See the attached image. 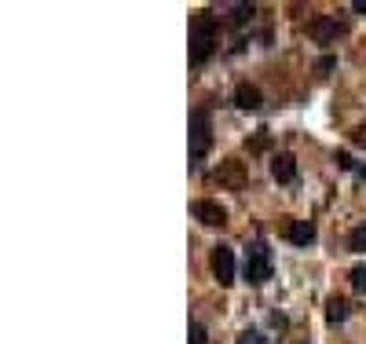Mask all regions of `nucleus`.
Segmentation results:
<instances>
[{
	"instance_id": "1",
	"label": "nucleus",
	"mask_w": 366,
	"mask_h": 344,
	"mask_svg": "<svg viewBox=\"0 0 366 344\" xmlns=\"http://www.w3.org/2000/svg\"><path fill=\"white\" fill-rule=\"evenodd\" d=\"M216 41H220V22H216V15L198 11L195 22H190V62H195V67L209 62V55L216 52Z\"/></svg>"
},
{
	"instance_id": "2",
	"label": "nucleus",
	"mask_w": 366,
	"mask_h": 344,
	"mask_svg": "<svg viewBox=\"0 0 366 344\" xmlns=\"http://www.w3.org/2000/svg\"><path fill=\"white\" fill-rule=\"evenodd\" d=\"M213 146V121H209V106H198L190 113V165L198 169V161L205 151Z\"/></svg>"
},
{
	"instance_id": "3",
	"label": "nucleus",
	"mask_w": 366,
	"mask_h": 344,
	"mask_svg": "<svg viewBox=\"0 0 366 344\" xmlns=\"http://www.w3.org/2000/svg\"><path fill=\"white\" fill-rule=\"evenodd\" d=\"M272 249H267L264 242H253L249 249H246V264H242V275H246V282L249 286H264L267 278H272Z\"/></svg>"
},
{
	"instance_id": "4",
	"label": "nucleus",
	"mask_w": 366,
	"mask_h": 344,
	"mask_svg": "<svg viewBox=\"0 0 366 344\" xmlns=\"http://www.w3.org/2000/svg\"><path fill=\"white\" fill-rule=\"evenodd\" d=\"M209 268H213V275H216V282H220V286H234L238 264H234V249H231V245H213Z\"/></svg>"
},
{
	"instance_id": "5",
	"label": "nucleus",
	"mask_w": 366,
	"mask_h": 344,
	"mask_svg": "<svg viewBox=\"0 0 366 344\" xmlns=\"http://www.w3.org/2000/svg\"><path fill=\"white\" fill-rule=\"evenodd\" d=\"M190 212H195V220L205 223V227H224L227 223V209L220 202H209V198H198L195 205H190Z\"/></svg>"
},
{
	"instance_id": "6",
	"label": "nucleus",
	"mask_w": 366,
	"mask_h": 344,
	"mask_svg": "<svg viewBox=\"0 0 366 344\" xmlns=\"http://www.w3.org/2000/svg\"><path fill=\"white\" fill-rule=\"evenodd\" d=\"M308 34H311V41L330 44L333 37H337V19H333V15H315V19L308 22Z\"/></svg>"
},
{
	"instance_id": "7",
	"label": "nucleus",
	"mask_w": 366,
	"mask_h": 344,
	"mask_svg": "<svg viewBox=\"0 0 366 344\" xmlns=\"http://www.w3.org/2000/svg\"><path fill=\"white\" fill-rule=\"evenodd\" d=\"M234 106H238V110H246V113L260 110V106H264L260 88H257V85H238V88H234Z\"/></svg>"
},
{
	"instance_id": "8",
	"label": "nucleus",
	"mask_w": 366,
	"mask_h": 344,
	"mask_svg": "<svg viewBox=\"0 0 366 344\" xmlns=\"http://www.w3.org/2000/svg\"><path fill=\"white\" fill-rule=\"evenodd\" d=\"M286 238L293 245H311L315 242V223L311 220H290L286 223Z\"/></svg>"
},
{
	"instance_id": "9",
	"label": "nucleus",
	"mask_w": 366,
	"mask_h": 344,
	"mask_svg": "<svg viewBox=\"0 0 366 344\" xmlns=\"http://www.w3.org/2000/svg\"><path fill=\"white\" fill-rule=\"evenodd\" d=\"M216 179H220V184H227V187H246V172H242V161H224V165H220L216 169Z\"/></svg>"
},
{
	"instance_id": "10",
	"label": "nucleus",
	"mask_w": 366,
	"mask_h": 344,
	"mask_svg": "<svg viewBox=\"0 0 366 344\" xmlns=\"http://www.w3.org/2000/svg\"><path fill=\"white\" fill-rule=\"evenodd\" d=\"M272 176L279 179V184H293V179H297V161H293V154H275L272 158Z\"/></svg>"
},
{
	"instance_id": "11",
	"label": "nucleus",
	"mask_w": 366,
	"mask_h": 344,
	"mask_svg": "<svg viewBox=\"0 0 366 344\" xmlns=\"http://www.w3.org/2000/svg\"><path fill=\"white\" fill-rule=\"evenodd\" d=\"M344 319H348V304H344L341 297H330V301H326V322L337 326V322H344Z\"/></svg>"
},
{
	"instance_id": "12",
	"label": "nucleus",
	"mask_w": 366,
	"mask_h": 344,
	"mask_svg": "<svg viewBox=\"0 0 366 344\" xmlns=\"http://www.w3.org/2000/svg\"><path fill=\"white\" fill-rule=\"evenodd\" d=\"M348 249L352 253H366V223H359L352 235H348Z\"/></svg>"
},
{
	"instance_id": "13",
	"label": "nucleus",
	"mask_w": 366,
	"mask_h": 344,
	"mask_svg": "<svg viewBox=\"0 0 366 344\" xmlns=\"http://www.w3.org/2000/svg\"><path fill=\"white\" fill-rule=\"evenodd\" d=\"M348 278H352V289L356 293H366V264L352 268V275H348Z\"/></svg>"
},
{
	"instance_id": "14",
	"label": "nucleus",
	"mask_w": 366,
	"mask_h": 344,
	"mask_svg": "<svg viewBox=\"0 0 366 344\" xmlns=\"http://www.w3.org/2000/svg\"><path fill=\"white\" fill-rule=\"evenodd\" d=\"M231 11H234V15H231L234 22H246V19H253V15H257V8H253V4H234Z\"/></svg>"
},
{
	"instance_id": "15",
	"label": "nucleus",
	"mask_w": 366,
	"mask_h": 344,
	"mask_svg": "<svg viewBox=\"0 0 366 344\" xmlns=\"http://www.w3.org/2000/svg\"><path fill=\"white\" fill-rule=\"evenodd\" d=\"M190 344H209V333H205V326L202 322H190Z\"/></svg>"
},
{
	"instance_id": "16",
	"label": "nucleus",
	"mask_w": 366,
	"mask_h": 344,
	"mask_svg": "<svg viewBox=\"0 0 366 344\" xmlns=\"http://www.w3.org/2000/svg\"><path fill=\"white\" fill-rule=\"evenodd\" d=\"M238 344H267V337L257 333V330H246L242 337H238Z\"/></svg>"
},
{
	"instance_id": "17",
	"label": "nucleus",
	"mask_w": 366,
	"mask_h": 344,
	"mask_svg": "<svg viewBox=\"0 0 366 344\" xmlns=\"http://www.w3.org/2000/svg\"><path fill=\"white\" fill-rule=\"evenodd\" d=\"M333 161H337L341 169H348V172H356V169H359L356 161H352V154H344V151H337V158H333Z\"/></svg>"
},
{
	"instance_id": "18",
	"label": "nucleus",
	"mask_w": 366,
	"mask_h": 344,
	"mask_svg": "<svg viewBox=\"0 0 366 344\" xmlns=\"http://www.w3.org/2000/svg\"><path fill=\"white\" fill-rule=\"evenodd\" d=\"M333 67H337V59H333V55H326V59H319V62H315V70H319V74H330Z\"/></svg>"
},
{
	"instance_id": "19",
	"label": "nucleus",
	"mask_w": 366,
	"mask_h": 344,
	"mask_svg": "<svg viewBox=\"0 0 366 344\" xmlns=\"http://www.w3.org/2000/svg\"><path fill=\"white\" fill-rule=\"evenodd\" d=\"M352 143H356V146H366V125H359L356 132H352Z\"/></svg>"
},
{
	"instance_id": "20",
	"label": "nucleus",
	"mask_w": 366,
	"mask_h": 344,
	"mask_svg": "<svg viewBox=\"0 0 366 344\" xmlns=\"http://www.w3.org/2000/svg\"><path fill=\"white\" fill-rule=\"evenodd\" d=\"M356 11H366V0H356V4H352Z\"/></svg>"
}]
</instances>
